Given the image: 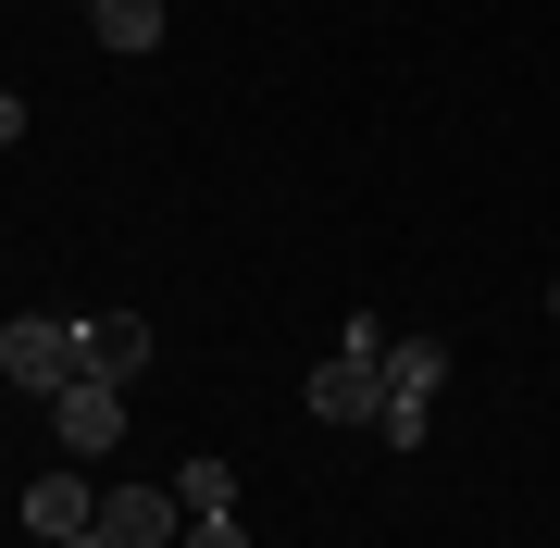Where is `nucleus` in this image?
<instances>
[{
  "label": "nucleus",
  "instance_id": "nucleus-1",
  "mask_svg": "<svg viewBox=\"0 0 560 548\" xmlns=\"http://www.w3.org/2000/svg\"><path fill=\"white\" fill-rule=\"evenodd\" d=\"M0 374L38 386V399H62V386L88 374V349H75V325H62V312H13V325H0Z\"/></svg>",
  "mask_w": 560,
  "mask_h": 548
},
{
  "label": "nucleus",
  "instance_id": "nucleus-2",
  "mask_svg": "<svg viewBox=\"0 0 560 548\" xmlns=\"http://www.w3.org/2000/svg\"><path fill=\"white\" fill-rule=\"evenodd\" d=\"M436 374H448V349H436V337H399V349H386V411H374V436H386V448H423Z\"/></svg>",
  "mask_w": 560,
  "mask_h": 548
},
{
  "label": "nucleus",
  "instance_id": "nucleus-3",
  "mask_svg": "<svg viewBox=\"0 0 560 548\" xmlns=\"http://www.w3.org/2000/svg\"><path fill=\"white\" fill-rule=\"evenodd\" d=\"M50 424H62V462H113V448H125V386L113 374H75L50 399Z\"/></svg>",
  "mask_w": 560,
  "mask_h": 548
},
{
  "label": "nucleus",
  "instance_id": "nucleus-4",
  "mask_svg": "<svg viewBox=\"0 0 560 548\" xmlns=\"http://www.w3.org/2000/svg\"><path fill=\"white\" fill-rule=\"evenodd\" d=\"M101 536L113 548H175L187 536V499L175 487H101Z\"/></svg>",
  "mask_w": 560,
  "mask_h": 548
},
{
  "label": "nucleus",
  "instance_id": "nucleus-5",
  "mask_svg": "<svg viewBox=\"0 0 560 548\" xmlns=\"http://www.w3.org/2000/svg\"><path fill=\"white\" fill-rule=\"evenodd\" d=\"M300 399H312V424H374V411H386V362H349V349H337Z\"/></svg>",
  "mask_w": 560,
  "mask_h": 548
},
{
  "label": "nucleus",
  "instance_id": "nucleus-6",
  "mask_svg": "<svg viewBox=\"0 0 560 548\" xmlns=\"http://www.w3.org/2000/svg\"><path fill=\"white\" fill-rule=\"evenodd\" d=\"M75 349H88V374H138L150 362V312H88V325H75Z\"/></svg>",
  "mask_w": 560,
  "mask_h": 548
},
{
  "label": "nucleus",
  "instance_id": "nucleus-7",
  "mask_svg": "<svg viewBox=\"0 0 560 548\" xmlns=\"http://www.w3.org/2000/svg\"><path fill=\"white\" fill-rule=\"evenodd\" d=\"M25 524L38 536H88L101 524V487H88V474H38V487H25Z\"/></svg>",
  "mask_w": 560,
  "mask_h": 548
},
{
  "label": "nucleus",
  "instance_id": "nucleus-8",
  "mask_svg": "<svg viewBox=\"0 0 560 548\" xmlns=\"http://www.w3.org/2000/svg\"><path fill=\"white\" fill-rule=\"evenodd\" d=\"M101 50H162V0H75Z\"/></svg>",
  "mask_w": 560,
  "mask_h": 548
},
{
  "label": "nucleus",
  "instance_id": "nucleus-9",
  "mask_svg": "<svg viewBox=\"0 0 560 548\" xmlns=\"http://www.w3.org/2000/svg\"><path fill=\"white\" fill-rule=\"evenodd\" d=\"M175 499H187V511H237V462H212V448L175 462Z\"/></svg>",
  "mask_w": 560,
  "mask_h": 548
},
{
  "label": "nucleus",
  "instance_id": "nucleus-10",
  "mask_svg": "<svg viewBox=\"0 0 560 548\" xmlns=\"http://www.w3.org/2000/svg\"><path fill=\"white\" fill-rule=\"evenodd\" d=\"M175 548H249V524H237V511H187V536Z\"/></svg>",
  "mask_w": 560,
  "mask_h": 548
},
{
  "label": "nucleus",
  "instance_id": "nucleus-11",
  "mask_svg": "<svg viewBox=\"0 0 560 548\" xmlns=\"http://www.w3.org/2000/svg\"><path fill=\"white\" fill-rule=\"evenodd\" d=\"M25 138V101H13V88H0V150H13Z\"/></svg>",
  "mask_w": 560,
  "mask_h": 548
},
{
  "label": "nucleus",
  "instance_id": "nucleus-12",
  "mask_svg": "<svg viewBox=\"0 0 560 548\" xmlns=\"http://www.w3.org/2000/svg\"><path fill=\"white\" fill-rule=\"evenodd\" d=\"M50 548H113V536H101V524H88V536H50Z\"/></svg>",
  "mask_w": 560,
  "mask_h": 548
},
{
  "label": "nucleus",
  "instance_id": "nucleus-13",
  "mask_svg": "<svg viewBox=\"0 0 560 548\" xmlns=\"http://www.w3.org/2000/svg\"><path fill=\"white\" fill-rule=\"evenodd\" d=\"M548 312H560V287H548Z\"/></svg>",
  "mask_w": 560,
  "mask_h": 548
}]
</instances>
